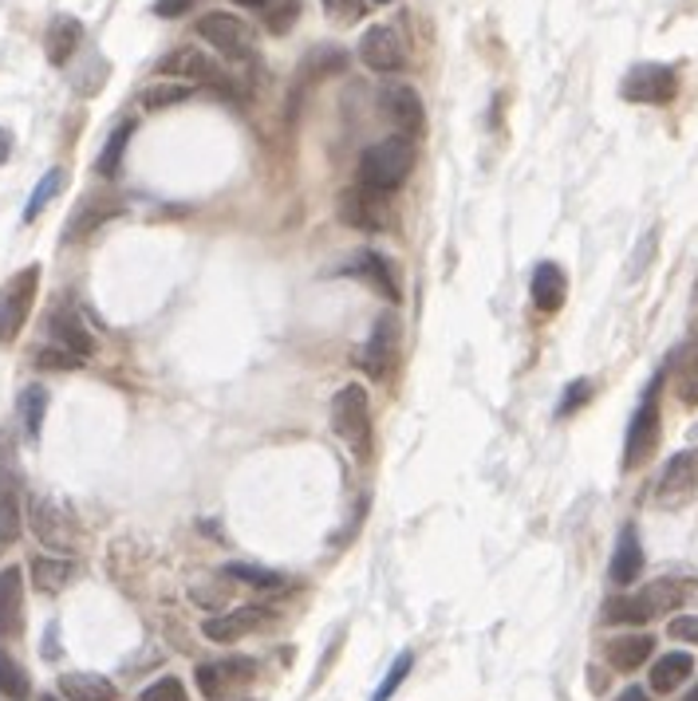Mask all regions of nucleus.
<instances>
[{
    "mask_svg": "<svg viewBox=\"0 0 698 701\" xmlns=\"http://www.w3.org/2000/svg\"><path fill=\"white\" fill-rule=\"evenodd\" d=\"M410 170H415V143H407V138L390 135L383 138V143L367 146V150L360 154V186L363 189H375V193H390V189H399L403 181L410 178Z\"/></svg>",
    "mask_w": 698,
    "mask_h": 701,
    "instance_id": "1",
    "label": "nucleus"
},
{
    "mask_svg": "<svg viewBox=\"0 0 698 701\" xmlns=\"http://www.w3.org/2000/svg\"><path fill=\"white\" fill-rule=\"evenodd\" d=\"M367 390L360 383H347L332 398V430L355 450V458H367L372 450V418H367Z\"/></svg>",
    "mask_w": 698,
    "mask_h": 701,
    "instance_id": "2",
    "label": "nucleus"
},
{
    "mask_svg": "<svg viewBox=\"0 0 698 701\" xmlns=\"http://www.w3.org/2000/svg\"><path fill=\"white\" fill-rule=\"evenodd\" d=\"M659 390H663V375L652 378L647 395L639 398L632 414V426H627V441H624V469H639L659 446Z\"/></svg>",
    "mask_w": 698,
    "mask_h": 701,
    "instance_id": "3",
    "label": "nucleus"
},
{
    "mask_svg": "<svg viewBox=\"0 0 698 701\" xmlns=\"http://www.w3.org/2000/svg\"><path fill=\"white\" fill-rule=\"evenodd\" d=\"M37 289H40V269L28 264L17 276L4 280L0 289V343H12L28 324V312L37 304Z\"/></svg>",
    "mask_w": 698,
    "mask_h": 701,
    "instance_id": "4",
    "label": "nucleus"
},
{
    "mask_svg": "<svg viewBox=\"0 0 698 701\" xmlns=\"http://www.w3.org/2000/svg\"><path fill=\"white\" fill-rule=\"evenodd\" d=\"M619 95L639 107H667L679 95V75L667 63H635L619 83Z\"/></svg>",
    "mask_w": 698,
    "mask_h": 701,
    "instance_id": "5",
    "label": "nucleus"
},
{
    "mask_svg": "<svg viewBox=\"0 0 698 701\" xmlns=\"http://www.w3.org/2000/svg\"><path fill=\"white\" fill-rule=\"evenodd\" d=\"M194 32H198V40H206L213 52L229 55V60H253L257 52L253 28L241 17H233V12H206Z\"/></svg>",
    "mask_w": 698,
    "mask_h": 701,
    "instance_id": "6",
    "label": "nucleus"
},
{
    "mask_svg": "<svg viewBox=\"0 0 698 701\" xmlns=\"http://www.w3.org/2000/svg\"><path fill=\"white\" fill-rule=\"evenodd\" d=\"M158 72L174 75V80H186L190 87H213V91H226V95H233V83H229V75L218 67V60L213 55H206L201 48H178V52H170L163 63H158Z\"/></svg>",
    "mask_w": 698,
    "mask_h": 701,
    "instance_id": "7",
    "label": "nucleus"
},
{
    "mask_svg": "<svg viewBox=\"0 0 698 701\" xmlns=\"http://www.w3.org/2000/svg\"><path fill=\"white\" fill-rule=\"evenodd\" d=\"M379 111H383V118L395 126V135L407 138V143L423 138V130H427L423 95H418L415 87H407V83H390V87H383L379 91Z\"/></svg>",
    "mask_w": 698,
    "mask_h": 701,
    "instance_id": "8",
    "label": "nucleus"
},
{
    "mask_svg": "<svg viewBox=\"0 0 698 701\" xmlns=\"http://www.w3.org/2000/svg\"><path fill=\"white\" fill-rule=\"evenodd\" d=\"M340 221H344L347 229H363V233H383V229L390 226L387 198L363 186L344 189V193H340Z\"/></svg>",
    "mask_w": 698,
    "mask_h": 701,
    "instance_id": "9",
    "label": "nucleus"
},
{
    "mask_svg": "<svg viewBox=\"0 0 698 701\" xmlns=\"http://www.w3.org/2000/svg\"><path fill=\"white\" fill-rule=\"evenodd\" d=\"M28 524H32L40 544L52 552H67L75 544L72 516H67L55 501H48V496H32V501H28Z\"/></svg>",
    "mask_w": 698,
    "mask_h": 701,
    "instance_id": "10",
    "label": "nucleus"
},
{
    "mask_svg": "<svg viewBox=\"0 0 698 701\" xmlns=\"http://www.w3.org/2000/svg\"><path fill=\"white\" fill-rule=\"evenodd\" d=\"M390 359H395V320L390 315H379L367 335V343H360L352 355V363L363 370L367 378H387Z\"/></svg>",
    "mask_w": 698,
    "mask_h": 701,
    "instance_id": "11",
    "label": "nucleus"
},
{
    "mask_svg": "<svg viewBox=\"0 0 698 701\" xmlns=\"http://www.w3.org/2000/svg\"><path fill=\"white\" fill-rule=\"evenodd\" d=\"M360 60L367 63L372 72H379V75L399 72L403 60H407L399 32H395L390 24H372L367 32H363V40H360Z\"/></svg>",
    "mask_w": 698,
    "mask_h": 701,
    "instance_id": "12",
    "label": "nucleus"
},
{
    "mask_svg": "<svg viewBox=\"0 0 698 701\" xmlns=\"http://www.w3.org/2000/svg\"><path fill=\"white\" fill-rule=\"evenodd\" d=\"M24 630V572L0 567V639H17Z\"/></svg>",
    "mask_w": 698,
    "mask_h": 701,
    "instance_id": "13",
    "label": "nucleus"
},
{
    "mask_svg": "<svg viewBox=\"0 0 698 701\" xmlns=\"http://www.w3.org/2000/svg\"><path fill=\"white\" fill-rule=\"evenodd\" d=\"M695 481H698V458H695V450H683L663 465L655 496H659V504H679L695 493Z\"/></svg>",
    "mask_w": 698,
    "mask_h": 701,
    "instance_id": "14",
    "label": "nucleus"
},
{
    "mask_svg": "<svg viewBox=\"0 0 698 701\" xmlns=\"http://www.w3.org/2000/svg\"><path fill=\"white\" fill-rule=\"evenodd\" d=\"M253 678V662L249 658H229V662H201L198 666V690L206 701H221L233 682H249Z\"/></svg>",
    "mask_w": 698,
    "mask_h": 701,
    "instance_id": "15",
    "label": "nucleus"
},
{
    "mask_svg": "<svg viewBox=\"0 0 698 701\" xmlns=\"http://www.w3.org/2000/svg\"><path fill=\"white\" fill-rule=\"evenodd\" d=\"M123 213V201L118 198H103V193H87V198L80 201V209H75L72 217H67V233L64 241H83L87 233H95L100 226H107L111 217Z\"/></svg>",
    "mask_w": 698,
    "mask_h": 701,
    "instance_id": "16",
    "label": "nucleus"
},
{
    "mask_svg": "<svg viewBox=\"0 0 698 701\" xmlns=\"http://www.w3.org/2000/svg\"><path fill=\"white\" fill-rule=\"evenodd\" d=\"M340 272H344V276L363 280V284H372L375 296L390 300V304L399 300V284H395V276H390V261L387 257H379V252H360V257H352Z\"/></svg>",
    "mask_w": 698,
    "mask_h": 701,
    "instance_id": "17",
    "label": "nucleus"
},
{
    "mask_svg": "<svg viewBox=\"0 0 698 701\" xmlns=\"http://www.w3.org/2000/svg\"><path fill=\"white\" fill-rule=\"evenodd\" d=\"M264 622V607H237L229 615H213V619L201 622V635L209 642H237L246 639L249 630H257Z\"/></svg>",
    "mask_w": 698,
    "mask_h": 701,
    "instance_id": "18",
    "label": "nucleus"
},
{
    "mask_svg": "<svg viewBox=\"0 0 698 701\" xmlns=\"http://www.w3.org/2000/svg\"><path fill=\"white\" fill-rule=\"evenodd\" d=\"M608 576H612V584H619V587L635 584V579L644 576V544H639L635 524H624V532H619V544H616V552H612Z\"/></svg>",
    "mask_w": 698,
    "mask_h": 701,
    "instance_id": "19",
    "label": "nucleus"
},
{
    "mask_svg": "<svg viewBox=\"0 0 698 701\" xmlns=\"http://www.w3.org/2000/svg\"><path fill=\"white\" fill-rule=\"evenodd\" d=\"M529 292H533L536 312L553 315V312H561V307H564V296H569V276L561 272V264L544 261V264H536Z\"/></svg>",
    "mask_w": 698,
    "mask_h": 701,
    "instance_id": "20",
    "label": "nucleus"
},
{
    "mask_svg": "<svg viewBox=\"0 0 698 701\" xmlns=\"http://www.w3.org/2000/svg\"><path fill=\"white\" fill-rule=\"evenodd\" d=\"M604 655H608L612 670H624V674H632V670H639V666H644L647 658L655 655V639H652V635H616V639H608Z\"/></svg>",
    "mask_w": 698,
    "mask_h": 701,
    "instance_id": "21",
    "label": "nucleus"
},
{
    "mask_svg": "<svg viewBox=\"0 0 698 701\" xmlns=\"http://www.w3.org/2000/svg\"><path fill=\"white\" fill-rule=\"evenodd\" d=\"M83 40V24L75 17H55L52 24H48V36H44V52L48 60L60 67V63H67L75 55V48H80Z\"/></svg>",
    "mask_w": 698,
    "mask_h": 701,
    "instance_id": "22",
    "label": "nucleus"
},
{
    "mask_svg": "<svg viewBox=\"0 0 698 701\" xmlns=\"http://www.w3.org/2000/svg\"><path fill=\"white\" fill-rule=\"evenodd\" d=\"M60 693H64L67 701H115L118 698L115 682H107L103 674H87V670L60 674Z\"/></svg>",
    "mask_w": 698,
    "mask_h": 701,
    "instance_id": "23",
    "label": "nucleus"
},
{
    "mask_svg": "<svg viewBox=\"0 0 698 701\" xmlns=\"http://www.w3.org/2000/svg\"><path fill=\"white\" fill-rule=\"evenodd\" d=\"M52 335L60 339V347H67L72 355H80V359H87L91 350H95V339H91V332L83 327V320L72 312V307H55Z\"/></svg>",
    "mask_w": 698,
    "mask_h": 701,
    "instance_id": "24",
    "label": "nucleus"
},
{
    "mask_svg": "<svg viewBox=\"0 0 698 701\" xmlns=\"http://www.w3.org/2000/svg\"><path fill=\"white\" fill-rule=\"evenodd\" d=\"M695 674V658L687 650H671L652 666V690L655 693H675L687 678Z\"/></svg>",
    "mask_w": 698,
    "mask_h": 701,
    "instance_id": "25",
    "label": "nucleus"
},
{
    "mask_svg": "<svg viewBox=\"0 0 698 701\" xmlns=\"http://www.w3.org/2000/svg\"><path fill=\"white\" fill-rule=\"evenodd\" d=\"M72 576H75V564L64 556H37L32 559V584H37V592H44V595L64 592V587L72 584Z\"/></svg>",
    "mask_w": 698,
    "mask_h": 701,
    "instance_id": "26",
    "label": "nucleus"
},
{
    "mask_svg": "<svg viewBox=\"0 0 698 701\" xmlns=\"http://www.w3.org/2000/svg\"><path fill=\"white\" fill-rule=\"evenodd\" d=\"M690 584H683V579H655V584H647L644 592H639V599H644L647 615H667L675 611V607H683V599H687Z\"/></svg>",
    "mask_w": 698,
    "mask_h": 701,
    "instance_id": "27",
    "label": "nucleus"
},
{
    "mask_svg": "<svg viewBox=\"0 0 698 701\" xmlns=\"http://www.w3.org/2000/svg\"><path fill=\"white\" fill-rule=\"evenodd\" d=\"M17 414L20 426H24V438L37 441L40 430H44V414H48V390L44 387H24L17 398Z\"/></svg>",
    "mask_w": 698,
    "mask_h": 701,
    "instance_id": "28",
    "label": "nucleus"
},
{
    "mask_svg": "<svg viewBox=\"0 0 698 701\" xmlns=\"http://www.w3.org/2000/svg\"><path fill=\"white\" fill-rule=\"evenodd\" d=\"M0 698H9V701L32 698V678H28V670L9 650H0Z\"/></svg>",
    "mask_w": 698,
    "mask_h": 701,
    "instance_id": "29",
    "label": "nucleus"
},
{
    "mask_svg": "<svg viewBox=\"0 0 698 701\" xmlns=\"http://www.w3.org/2000/svg\"><path fill=\"white\" fill-rule=\"evenodd\" d=\"M131 135H135V123H123V126L115 130V135L107 138V146L100 150V166H95V170H100L103 178H115V174L123 170V154H127Z\"/></svg>",
    "mask_w": 698,
    "mask_h": 701,
    "instance_id": "30",
    "label": "nucleus"
},
{
    "mask_svg": "<svg viewBox=\"0 0 698 701\" xmlns=\"http://www.w3.org/2000/svg\"><path fill=\"white\" fill-rule=\"evenodd\" d=\"M221 579H229V584L261 587V592H277V587H284V579L277 576V572H264V567H253V564H226L221 567Z\"/></svg>",
    "mask_w": 698,
    "mask_h": 701,
    "instance_id": "31",
    "label": "nucleus"
},
{
    "mask_svg": "<svg viewBox=\"0 0 698 701\" xmlns=\"http://www.w3.org/2000/svg\"><path fill=\"white\" fill-rule=\"evenodd\" d=\"M190 83H150V87L138 95L143 100L146 111H163V107H174V103L190 100Z\"/></svg>",
    "mask_w": 698,
    "mask_h": 701,
    "instance_id": "32",
    "label": "nucleus"
},
{
    "mask_svg": "<svg viewBox=\"0 0 698 701\" xmlns=\"http://www.w3.org/2000/svg\"><path fill=\"white\" fill-rule=\"evenodd\" d=\"M647 619H652V615H647L639 595H619V599H608V607H604V622H627V627H635V622H647Z\"/></svg>",
    "mask_w": 698,
    "mask_h": 701,
    "instance_id": "33",
    "label": "nucleus"
},
{
    "mask_svg": "<svg viewBox=\"0 0 698 701\" xmlns=\"http://www.w3.org/2000/svg\"><path fill=\"white\" fill-rule=\"evenodd\" d=\"M60 189H64V170H48L44 178H40V186L32 189V201H28V209H24V221H37Z\"/></svg>",
    "mask_w": 698,
    "mask_h": 701,
    "instance_id": "34",
    "label": "nucleus"
},
{
    "mask_svg": "<svg viewBox=\"0 0 698 701\" xmlns=\"http://www.w3.org/2000/svg\"><path fill=\"white\" fill-rule=\"evenodd\" d=\"M410 666H415V655H410V650H403V655L395 658V666H390V674L383 678V686H379V690H375V698H372V701H390V698H395V690H399V686L407 682Z\"/></svg>",
    "mask_w": 698,
    "mask_h": 701,
    "instance_id": "35",
    "label": "nucleus"
},
{
    "mask_svg": "<svg viewBox=\"0 0 698 701\" xmlns=\"http://www.w3.org/2000/svg\"><path fill=\"white\" fill-rule=\"evenodd\" d=\"M324 4V12L336 24H344V28H352V24H360L363 17H367V0H320Z\"/></svg>",
    "mask_w": 698,
    "mask_h": 701,
    "instance_id": "36",
    "label": "nucleus"
},
{
    "mask_svg": "<svg viewBox=\"0 0 698 701\" xmlns=\"http://www.w3.org/2000/svg\"><path fill=\"white\" fill-rule=\"evenodd\" d=\"M264 12V24L272 28V32H289V24L300 17V0H272Z\"/></svg>",
    "mask_w": 698,
    "mask_h": 701,
    "instance_id": "37",
    "label": "nucleus"
},
{
    "mask_svg": "<svg viewBox=\"0 0 698 701\" xmlns=\"http://www.w3.org/2000/svg\"><path fill=\"white\" fill-rule=\"evenodd\" d=\"M37 367H44V370H75V367H83V359H80V355H72L67 347H40L37 350Z\"/></svg>",
    "mask_w": 698,
    "mask_h": 701,
    "instance_id": "38",
    "label": "nucleus"
},
{
    "mask_svg": "<svg viewBox=\"0 0 698 701\" xmlns=\"http://www.w3.org/2000/svg\"><path fill=\"white\" fill-rule=\"evenodd\" d=\"M138 701H190V698H186V686L178 678H158V682H150L138 693Z\"/></svg>",
    "mask_w": 698,
    "mask_h": 701,
    "instance_id": "39",
    "label": "nucleus"
},
{
    "mask_svg": "<svg viewBox=\"0 0 698 701\" xmlns=\"http://www.w3.org/2000/svg\"><path fill=\"white\" fill-rule=\"evenodd\" d=\"M592 398V383L588 378H576V383H569V390H564L561 406H556V418H569V414H576L584 402Z\"/></svg>",
    "mask_w": 698,
    "mask_h": 701,
    "instance_id": "40",
    "label": "nucleus"
},
{
    "mask_svg": "<svg viewBox=\"0 0 698 701\" xmlns=\"http://www.w3.org/2000/svg\"><path fill=\"white\" fill-rule=\"evenodd\" d=\"M675 390H679V398L687 406H698V355L679 370V378H675Z\"/></svg>",
    "mask_w": 698,
    "mask_h": 701,
    "instance_id": "41",
    "label": "nucleus"
},
{
    "mask_svg": "<svg viewBox=\"0 0 698 701\" xmlns=\"http://www.w3.org/2000/svg\"><path fill=\"white\" fill-rule=\"evenodd\" d=\"M667 635L679 642H690V647H698V615H679V619L667 622Z\"/></svg>",
    "mask_w": 698,
    "mask_h": 701,
    "instance_id": "42",
    "label": "nucleus"
},
{
    "mask_svg": "<svg viewBox=\"0 0 698 701\" xmlns=\"http://www.w3.org/2000/svg\"><path fill=\"white\" fill-rule=\"evenodd\" d=\"M194 4H198V0H158L155 12L158 17H181V12L194 9Z\"/></svg>",
    "mask_w": 698,
    "mask_h": 701,
    "instance_id": "43",
    "label": "nucleus"
},
{
    "mask_svg": "<svg viewBox=\"0 0 698 701\" xmlns=\"http://www.w3.org/2000/svg\"><path fill=\"white\" fill-rule=\"evenodd\" d=\"M9 154H12V135L4 130V126H0V166L9 163Z\"/></svg>",
    "mask_w": 698,
    "mask_h": 701,
    "instance_id": "44",
    "label": "nucleus"
},
{
    "mask_svg": "<svg viewBox=\"0 0 698 701\" xmlns=\"http://www.w3.org/2000/svg\"><path fill=\"white\" fill-rule=\"evenodd\" d=\"M616 701H652V698H647V693L644 690H639V686H627V690L624 693H619V698Z\"/></svg>",
    "mask_w": 698,
    "mask_h": 701,
    "instance_id": "45",
    "label": "nucleus"
},
{
    "mask_svg": "<svg viewBox=\"0 0 698 701\" xmlns=\"http://www.w3.org/2000/svg\"><path fill=\"white\" fill-rule=\"evenodd\" d=\"M237 4H253V9H269L272 0H237Z\"/></svg>",
    "mask_w": 698,
    "mask_h": 701,
    "instance_id": "46",
    "label": "nucleus"
},
{
    "mask_svg": "<svg viewBox=\"0 0 698 701\" xmlns=\"http://www.w3.org/2000/svg\"><path fill=\"white\" fill-rule=\"evenodd\" d=\"M687 446H695V450H698V426H690V430H687Z\"/></svg>",
    "mask_w": 698,
    "mask_h": 701,
    "instance_id": "47",
    "label": "nucleus"
},
{
    "mask_svg": "<svg viewBox=\"0 0 698 701\" xmlns=\"http://www.w3.org/2000/svg\"><path fill=\"white\" fill-rule=\"evenodd\" d=\"M683 701H698V686H695V690H690V693H687V698H683Z\"/></svg>",
    "mask_w": 698,
    "mask_h": 701,
    "instance_id": "48",
    "label": "nucleus"
},
{
    "mask_svg": "<svg viewBox=\"0 0 698 701\" xmlns=\"http://www.w3.org/2000/svg\"><path fill=\"white\" fill-rule=\"evenodd\" d=\"M375 4H390V0H375Z\"/></svg>",
    "mask_w": 698,
    "mask_h": 701,
    "instance_id": "49",
    "label": "nucleus"
},
{
    "mask_svg": "<svg viewBox=\"0 0 698 701\" xmlns=\"http://www.w3.org/2000/svg\"><path fill=\"white\" fill-rule=\"evenodd\" d=\"M40 701H60V698H40Z\"/></svg>",
    "mask_w": 698,
    "mask_h": 701,
    "instance_id": "50",
    "label": "nucleus"
},
{
    "mask_svg": "<svg viewBox=\"0 0 698 701\" xmlns=\"http://www.w3.org/2000/svg\"><path fill=\"white\" fill-rule=\"evenodd\" d=\"M241 701H257V698H241Z\"/></svg>",
    "mask_w": 698,
    "mask_h": 701,
    "instance_id": "51",
    "label": "nucleus"
}]
</instances>
